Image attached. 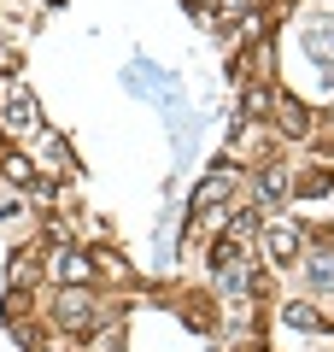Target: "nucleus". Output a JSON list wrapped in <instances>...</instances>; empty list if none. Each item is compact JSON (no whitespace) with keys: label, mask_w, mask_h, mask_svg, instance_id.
<instances>
[{"label":"nucleus","mask_w":334,"mask_h":352,"mask_svg":"<svg viewBox=\"0 0 334 352\" xmlns=\"http://www.w3.org/2000/svg\"><path fill=\"white\" fill-rule=\"evenodd\" d=\"M282 317H287V323H293V329H317V323H322V317L311 311V305H287Z\"/></svg>","instance_id":"16"},{"label":"nucleus","mask_w":334,"mask_h":352,"mask_svg":"<svg viewBox=\"0 0 334 352\" xmlns=\"http://www.w3.org/2000/svg\"><path fill=\"white\" fill-rule=\"evenodd\" d=\"M223 194H229V176H223V164H217V170H211L205 182L194 188V200H188V212H194V217H205L211 206H223Z\"/></svg>","instance_id":"6"},{"label":"nucleus","mask_w":334,"mask_h":352,"mask_svg":"<svg viewBox=\"0 0 334 352\" xmlns=\"http://www.w3.org/2000/svg\"><path fill=\"white\" fill-rule=\"evenodd\" d=\"M287 194H293V182H287L282 170H264V176H258V200H264V206H276V200H287Z\"/></svg>","instance_id":"12"},{"label":"nucleus","mask_w":334,"mask_h":352,"mask_svg":"<svg viewBox=\"0 0 334 352\" xmlns=\"http://www.w3.org/2000/svg\"><path fill=\"white\" fill-rule=\"evenodd\" d=\"M18 212H24L18 200H0V217H18Z\"/></svg>","instance_id":"21"},{"label":"nucleus","mask_w":334,"mask_h":352,"mask_svg":"<svg viewBox=\"0 0 334 352\" xmlns=\"http://www.w3.org/2000/svg\"><path fill=\"white\" fill-rule=\"evenodd\" d=\"M182 317H188V329H199V335H205V329H211V311H205V305H182Z\"/></svg>","instance_id":"17"},{"label":"nucleus","mask_w":334,"mask_h":352,"mask_svg":"<svg viewBox=\"0 0 334 352\" xmlns=\"http://www.w3.org/2000/svg\"><path fill=\"white\" fill-rule=\"evenodd\" d=\"M217 6H223L229 18H235V12H247V0H217Z\"/></svg>","instance_id":"20"},{"label":"nucleus","mask_w":334,"mask_h":352,"mask_svg":"<svg viewBox=\"0 0 334 352\" xmlns=\"http://www.w3.org/2000/svg\"><path fill=\"white\" fill-rule=\"evenodd\" d=\"M252 229H258V212H252V206H247V212H229V235H252Z\"/></svg>","instance_id":"14"},{"label":"nucleus","mask_w":334,"mask_h":352,"mask_svg":"<svg viewBox=\"0 0 334 352\" xmlns=\"http://www.w3.org/2000/svg\"><path fill=\"white\" fill-rule=\"evenodd\" d=\"M299 247H305V235H299L293 223H270V229H264V258H270V264H293Z\"/></svg>","instance_id":"3"},{"label":"nucleus","mask_w":334,"mask_h":352,"mask_svg":"<svg viewBox=\"0 0 334 352\" xmlns=\"http://www.w3.org/2000/svg\"><path fill=\"white\" fill-rule=\"evenodd\" d=\"M30 276H36V270H30V252H18V258H12V288H24Z\"/></svg>","instance_id":"19"},{"label":"nucleus","mask_w":334,"mask_h":352,"mask_svg":"<svg viewBox=\"0 0 334 352\" xmlns=\"http://www.w3.org/2000/svg\"><path fill=\"white\" fill-rule=\"evenodd\" d=\"M305 53L334 71V18H329V12H317V18L305 24Z\"/></svg>","instance_id":"4"},{"label":"nucleus","mask_w":334,"mask_h":352,"mask_svg":"<svg viewBox=\"0 0 334 352\" xmlns=\"http://www.w3.org/2000/svg\"><path fill=\"white\" fill-rule=\"evenodd\" d=\"M30 311V294L24 288H12V294H6V317H12V323H18V317H24Z\"/></svg>","instance_id":"18"},{"label":"nucleus","mask_w":334,"mask_h":352,"mask_svg":"<svg viewBox=\"0 0 334 352\" xmlns=\"http://www.w3.org/2000/svg\"><path fill=\"white\" fill-rule=\"evenodd\" d=\"M270 88H258V82H247V94H241V112H247V118H264V112H270Z\"/></svg>","instance_id":"13"},{"label":"nucleus","mask_w":334,"mask_h":352,"mask_svg":"<svg viewBox=\"0 0 334 352\" xmlns=\"http://www.w3.org/2000/svg\"><path fill=\"white\" fill-rule=\"evenodd\" d=\"M0 170H6V182H12V188H36V164H30L24 153H6V159H0Z\"/></svg>","instance_id":"8"},{"label":"nucleus","mask_w":334,"mask_h":352,"mask_svg":"<svg viewBox=\"0 0 334 352\" xmlns=\"http://www.w3.org/2000/svg\"><path fill=\"white\" fill-rule=\"evenodd\" d=\"M270 112H276V124H282L293 141H305V135H311V112H305V100H293V94H276Z\"/></svg>","instance_id":"5"},{"label":"nucleus","mask_w":334,"mask_h":352,"mask_svg":"<svg viewBox=\"0 0 334 352\" xmlns=\"http://www.w3.org/2000/svg\"><path fill=\"white\" fill-rule=\"evenodd\" d=\"M305 270H311V288L317 294H334V252H311Z\"/></svg>","instance_id":"11"},{"label":"nucleus","mask_w":334,"mask_h":352,"mask_svg":"<svg viewBox=\"0 0 334 352\" xmlns=\"http://www.w3.org/2000/svg\"><path fill=\"white\" fill-rule=\"evenodd\" d=\"M53 317H59V329H71V335H88V329H94V300H88L82 288H65L59 305H53Z\"/></svg>","instance_id":"2"},{"label":"nucleus","mask_w":334,"mask_h":352,"mask_svg":"<svg viewBox=\"0 0 334 352\" xmlns=\"http://www.w3.org/2000/svg\"><path fill=\"white\" fill-rule=\"evenodd\" d=\"M217 288L223 294H252V270H247V264H223V270H217Z\"/></svg>","instance_id":"9"},{"label":"nucleus","mask_w":334,"mask_h":352,"mask_svg":"<svg viewBox=\"0 0 334 352\" xmlns=\"http://www.w3.org/2000/svg\"><path fill=\"white\" fill-rule=\"evenodd\" d=\"M235 258H241L235 235H229V241H217V247H211V270H223V264H235Z\"/></svg>","instance_id":"15"},{"label":"nucleus","mask_w":334,"mask_h":352,"mask_svg":"<svg viewBox=\"0 0 334 352\" xmlns=\"http://www.w3.org/2000/svg\"><path fill=\"white\" fill-rule=\"evenodd\" d=\"M329 188H334V176L322 170V164H317V170H305V176H299V182H293V194H299V200H322V194H329Z\"/></svg>","instance_id":"10"},{"label":"nucleus","mask_w":334,"mask_h":352,"mask_svg":"<svg viewBox=\"0 0 334 352\" xmlns=\"http://www.w3.org/2000/svg\"><path fill=\"white\" fill-rule=\"evenodd\" d=\"M0 124L12 129V135H36L41 129V106H36V94H30L24 82L6 88V118H0Z\"/></svg>","instance_id":"1"},{"label":"nucleus","mask_w":334,"mask_h":352,"mask_svg":"<svg viewBox=\"0 0 334 352\" xmlns=\"http://www.w3.org/2000/svg\"><path fill=\"white\" fill-rule=\"evenodd\" d=\"M59 276L71 282V288H82V282L94 276V258H88V252H59Z\"/></svg>","instance_id":"7"}]
</instances>
